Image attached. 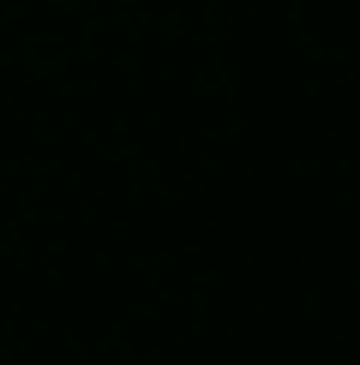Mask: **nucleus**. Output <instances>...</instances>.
<instances>
[]
</instances>
